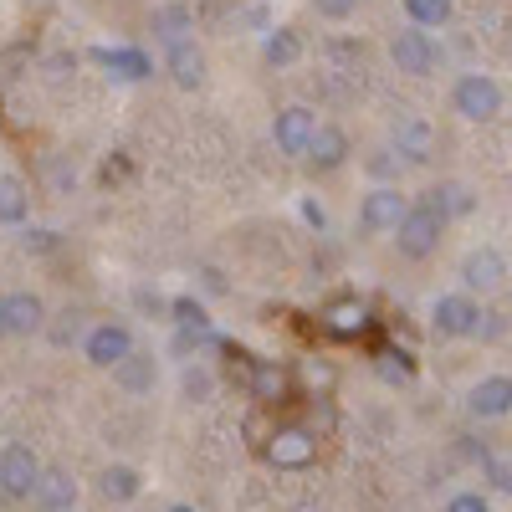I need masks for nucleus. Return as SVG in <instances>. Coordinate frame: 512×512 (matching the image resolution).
I'll use <instances>...</instances> for the list:
<instances>
[{"instance_id": "nucleus-6", "label": "nucleus", "mask_w": 512, "mask_h": 512, "mask_svg": "<svg viewBox=\"0 0 512 512\" xmlns=\"http://www.w3.org/2000/svg\"><path fill=\"white\" fill-rule=\"evenodd\" d=\"M482 303L472 292H441L431 303V333L436 338H477L482 333Z\"/></svg>"}, {"instance_id": "nucleus-24", "label": "nucleus", "mask_w": 512, "mask_h": 512, "mask_svg": "<svg viewBox=\"0 0 512 512\" xmlns=\"http://www.w3.org/2000/svg\"><path fill=\"white\" fill-rule=\"evenodd\" d=\"M420 200H431L446 221H456V216H472V205H477L466 185H436V190H425Z\"/></svg>"}, {"instance_id": "nucleus-10", "label": "nucleus", "mask_w": 512, "mask_h": 512, "mask_svg": "<svg viewBox=\"0 0 512 512\" xmlns=\"http://www.w3.org/2000/svg\"><path fill=\"white\" fill-rule=\"evenodd\" d=\"M313 134H318V113L303 108V103H292V108H282V113L272 118V144H277L282 154H292V159H308Z\"/></svg>"}, {"instance_id": "nucleus-35", "label": "nucleus", "mask_w": 512, "mask_h": 512, "mask_svg": "<svg viewBox=\"0 0 512 512\" xmlns=\"http://www.w3.org/2000/svg\"><path fill=\"white\" fill-rule=\"evenodd\" d=\"M21 241H26V251H52V246H57V236H52V231H26Z\"/></svg>"}, {"instance_id": "nucleus-1", "label": "nucleus", "mask_w": 512, "mask_h": 512, "mask_svg": "<svg viewBox=\"0 0 512 512\" xmlns=\"http://www.w3.org/2000/svg\"><path fill=\"white\" fill-rule=\"evenodd\" d=\"M446 216L431 205V200H415L410 210H405V221H400V231H395V251L405 256V262H425L436 246H441V236H446Z\"/></svg>"}, {"instance_id": "nucleus-3", "label": "nucleus", "mask_w": 512, "mask_h": 512, "mask_svg": "<svg viewBox=\"0 0 512 512\" xmlns=\"http://www.w3.org/2000/svg\"><path fill=\"white\" fill-rule=\"evenodd\" d=\"M41 477H47V466H41V456L26 441H6V446H0V497L31 502Z\"/></svg>"}, {"instance_id": "nucleus-8", "label": "nucleus", "mask_w": 512, "mask_h": 512, "mask_svg": "<svg viewBox=\"0 0 512 512\" xmlns=\"http://www.w3.org/2000/svg\"><path fill=\"white\" fill-rule=\"evenodd\" d=\"M390 62L405 72V77H431L436 62H441V47L431 41V31H420V26H405L390 36Z\"/></svg>"}, {"instance_id": "nucleus-28", "label": "nucleus", "mask_w": 512, "mask_h": 512, "mask_svg": "<svg viewBox=\"0 0 512 512\" xmlns=\"http://www.w3.org/2000/svg\"><path fill=\"white\" fill-rule=\"evenodd\" d=\"M98 62H108L118 77H128V82H139V77H149V57L144 52H128V47H118V52H93Z\"/></svg>"}, {"instance_id": "nucleus-20", "label": "nucleus", "mask_w": 512, "mask_h": 512, "mask_svg": "<svg viewBox=\"0 0 512 512\" xmlns=\"http://www.w3.org/2000/svg\"><path fill=\"white\" fill-rule=\"evenodd\" d=\"M154 379H159V359L144 354V349H134V354H128V359L113 369V384H118L123 395H149Z\"/></svg>"}, {"instance_id": "nucleus-14", "label": "nucleus", "mask_w": 512, "mask_h": 512, "mask_svg": "<svg viewBox=\"0 0 512 512\" xmlns=\"http://www.w3.org/2000/svg\"><path fill=\"white\" fill-rule=\"evenodd\" d=\"M318 328L328 333V338H364L369 333V303L364 297H333V303L318 313Z\"/></svg>"}, {"instance_id": "nucleus-7", "label": "nucleus", "mask_w": 512, "mask_h": 512, "mask_svg": "<svg viewBox=\"0 0 512 512\" xmlns=\"http://www.w3.org/2000/svg\"><path fill=\"white\" fill-rule=\"evenodd\" d=\"M134 349H139L134 344V328L118 323V318H103V323H93L88 333H82V359H88L93 369H118Z\"/></svg>"}, {"instance_id": "nucleus-11", "label": "nucleus", "mask_w": 512, "mask_h": 512, "mask_svg": "<svg viewBox=\"0 0 512 512\" xmlns=\"http://www.w3.org/2000/svg\"><path fill=\"white\" fill-rule=\"evenodd\" d=\"M390 149H395L405 164H431V154H436V128L425 123L420 113H400V118L390 123Z\"/></svg>"}, {"instance_id": "nucleus-25", "label": "nucleus", "mask_w": 512, "mask_h": 512, "mask_svg": "<svg viewBox=\"0 0 512 512\" xmlns=\"http://www.w3.org/2000/svg\"><path fill=\"white\" fill-rule=\"evenodd\" d=\"M451 11H456V0H405V16L420 31H441L451 21Z\"/></svg>"}, {"instance_id": "nucleus-34", "label": "nucleus", "mask_w": 512, "mask_h": 512, "mask_svg": "<svg viewBox=\"0 0 512 512\" xmlns=\"http://www.w3.org/2000/svg\"><path fill=\"white\" fill-rule=\"evenodd\" d=\"M303 221H308L313 231H323V226H328V210H323L318 200H303Z\"/></svg>"}, {"instance_id": "nucleus-27", "label": "nucleus", "mask_w": 512, "mask_h": 512, "mask_svg": "<svg viewBox=\"0 0 512 512\" xmlns=\"http://www.w3.org/2000/svg\"><path fill=\"white\" fill-rule=\"evenodd\" d=\"M364 169L374 175V185H400V175H405V159L384 144V149H374L369 159H364Z\"/></svg>"}, {"instance_id": "nucleus-5", "label": "nucleus", "mask_w": 512, "mask_h": 512, "mask_svg": "<svg viewBox=\"0 0 512 512\" xmlns=\"http://www.w3.org/2000/svg\"><path fill=\"white\" fill-rule=\"evenodd\" d=\"M262 456H267V466H277V472H308V466L318 461V431H308V425H277V431L262 441Z\"/></svg>"}, {"instance_id": "nucleus-15", "label": "nucleus", "mask_w": 512, "mask_h": 512, "mask_svg": "<svg viewBox=\"0 0 512 512\" xmlns=\"http://www.w3.org/2000/svg\"><path fill=\"white\" fill-rule=\"evenodd\" d=\"M0 313H6V333L11 338H31L47 328V303L36 292H6L0 297Z\"/></svg>"}, {"instance_id": "nucleus-17", "label": "nucleus", "mask_w": 512, "mask_h": 512, "mask_svg": "<svg viewBox=\"0 0 512 512\" xmlns=\"http://www.w3.org/2000/svg\"><path fill=\"white\" fill-rule=\"evenodd\" d=\"M246 384H251V400H256V405H282V400L292 395V374H287V364H277V359H256Z\"/></svg>"}, {"instance_id": "nucleus-4", "label": "nucleus", "mask_w": 512, "mask_h": 512, "mask_svg": "<svg viewBox=\"0 0 512 512\" xmlns=\"http://www.w3.org/2000/svg\"><path fill=\"white\" fill-rule=\"evenodd\" d=\"M451 113H461L466 123H492L502 113V82L487 72H461L451 82Z\"/></svg>"}, {"instance_id": "nucleus-22", "label": "nucleus", "mask_w": 512, "mask_h": 512, "mask_svg": "<svg viewBox=\"0 0 512 512\" xmlns=\"http://www.w3.org/2000/svg\"><path fill=\"white\" fill-rule=\"evenodd\" d=\"M297 57H303V36H297L292 26H272V31L262 36V62H267V67L282 72V67H292Z\"/></svg>"}, {"instance_id": "nucleus-26", "label": "nucleus", "mask_w": 512, "mask_h": 512, "mask_svg": "<svg viewBox=\"0 0 512 512\" xmlns=\"http://www.w3.org/2000/svg\"><path fill=\"white\" fill-rule=\"evenodd\" d=\"M180 395H185L190 405H205L210 395H216V374H210L200 359H195V364H185V369H180Z\"/></svg>"}, {"instance_id": "nucleus-21", "label": "nucleus", "mask_w": 512, "mask_h": 512, "mask_svg": "<svg viewBox=\"0 0 512 512\" xmlns=\"http://www.w3.org/2000/svg\"><path fill=\"white\" fill-rule=\"evenodd\" d=\"M195 36V16L190 6L180 0H169V6H154V41L159 47H175V41H190Z\"/></svg>"}, {"instance_id": "nucleus-32", "label": "nucleus", "mask_w": 512, "mask_h": 512, "mask_svg": "<svg viewBox=\"0 0 512 512\" xmlns=\"http://www.w3.org/2000/svg\"><path fill=\"white\" fill-rule=\"evenodd\" d=\"M446 512H492V502H487V492H477V487H461V492L446 497Z\"/></svg>"}, {"instance_id": "nucleus-18", "label": "nucleus", "mask_w": 512, "mask_h": 512, "mask_svg": "<svg viewBox=\"0 0 512 512\" xmlns=\"http://www.w3.org/2000/svg\"><path fill=\"white\" fill-rule=\"evenodd\" d=\"M77 497H82V492H77V477L62 472V466H47V477H41L31 507H36V512H72Z\"/></svg>"}, {"instance_id": "nucleus-9", "label": "nucleus", "mask_w": 512, "mask_h": 512, "mask_svg": "<svg viewBox=\"0 0 512 512\" xmlns=\"http://www.w3.org/2000/svg\"><path fill=\"white\" fill-rule=\"evenodd\" d=\"M456 277H461V292L487 297V292H497V287L507 282V256H502L497 246H472V251L461 256Z\"/></svg>"}, {"instance_id": "nucleus-30", "label": "nucleus", "mask_w": 512, "mask_h": 512, "mask_svg": "<svg viewBox=\"0 0 512 512\" xmlns=\"http://www.w3.org/2000/svg\"><path fill=\"white\" fill-rule=\"evenodd\" d=\"M374 374H379L384 384H410V374H415V369H410V359H405V354L379 349V354H374Z\"/></svg>"}, {"instance_id": "nucleus-29", "label": "nucleus", "mask_w": 512, "mask_h": 512, "mask_svg": "<svg viewBox=\"0 0 512 512\" xmlns=\"http://www.w3.org/2000/svg\"><path fill=\"white\" fill-rule=\"evenodd\" d=\"M169 318H175L180 333H210V318H205V308L195 303V297H175V303H169Z\"/></svg>"}, {"instance_id": "nucleus-36", "label": "nucleus", "mask_w": 512, "mask_h": 512, "mask_svg": "<svg viewBox=\"0 0 512 512\" xmlns=\"http://www.w3.org/2000/svg\"><path fill=\"white\" fill-rule=\"evenodd\" d=\"M164 512H200V507H190V502H175V507H164Z\"/></svg>"}, {"instance_id": "nucleus-37", "label": "nucleus", "mask_w": 512, "mask_h": 512, "mask_svg": "<svg viewBox=\"0 0 512 512\" xmlns=\"http://www.w3.org/2000/svg\"><path fill=\"white\" fill-rule=\"evenodd\" d=\"M0 338H6V313H0Z\"/></svg>"}, {"instance_id": "nucleus-12", "label": "nucleus", "mask_w": 512, "mask_h": 512, "mask_svg": "<svg viewBox=\"0 0 512 512\" xmlns=\"http://www.w3.org/2000/svg\"><path fill=\"white\" fill-rule=\"evenodd\" d=\"M466 415L472 420H507L512 415V374H482L466 390Z\"/></svg>"}, {"instance_id": "nucleus-31", "label": "nucleus", "mask_w": 512, "mask_h": 512, "mask_svg": "<svg viewBox=\"0 0 512 512\" xmlns=\"http://www.w3.org/2000/svg\"><path fill=\"white\" fill-rule=\"evenodd\" d=\"M482 477H487L497 492H507V497H512V461H507V456H492V451H487V461H482Z\"/></svg>"}, {"instance_id": "nucleus-2", "label": "nucleus", "mask_w": 512, "mask_h": 512, "mask_svg": "<svg viewBox=\"0 0 512 512\" xmlns=\"http://www.w3.org/2000/svg\"><path fill=\"white\" fill-rule=\"evenodd\" d=\"M410 205H415V200H410L400 185H369L364 200H359L354 226H359V236H395Z\"/></svg>"}, {"instance_id": "nucleus-33", "label": "nucleus", "mask_w": 512, "mask_h": 512, "mask_svg": "<svg viewBox=\"0 0 512 512\" xmlns=\"http://www.w3.org/2000/svg\"><path fill=\"white\" fill-rule=\"evenodd\" d=\"M313 11H318L323 21H349V16L359 11V0H313Z\"/></svg>"}, {"instance_id": "nucleus-19", "label": "nucleus", "mask_w": 512, "mask_h": 512, "mask_svg": "<svg viewBox=\"0 0 512 512\" xmlns=\"http://www.w3.org/2000/svg\"><path fill=\"white\" fill-rule=\"evenodd\" d=\"M144 492V477H139V466H128V461H113L98 472V497L113 502V507H128V502H139Z\"/></svg>"}, {"instance_id": "nucleus-23", "label": "nucleus", "mask_w": 512, "mask_h": 512, "mask_svg": "<svg viewBox=\"0 0 512 512\" xmlns=\"http://www.w3.org/2000/svg\"><path fill=\"white\" fill-rule=\"evenodd\" d=\"M31 210V195L21 185V175H0V226H21Z\"/></svg>"}, {"instance_id": "nucleus-16", "label": "nucleus", "mask_w": 512, "mask_h": 512, "mask_svg": "<svg viewBox=\"0 0 512 512\" xmlns=\"http://www.w3.org/2000/svg\"><path fill=\"white\" fill-rule=\"evenodd\" d=\"M164 72L175 77V88L195 93L200 82H205V52H200V41H175V47H164Z\"/></svg>"}, {"instance_id": "nucleus-13", "label": "nucleus", "mask_w": 512, "mask_h": 512, "mask_svg": "<svg viewBox=\"0 0 512 512\" xmlns=\"http://www.w3.org/2000/svg\"><path fill=\"white\" fill-rule=\"evenodd\" d=\"M349 154H354V144H349V134L338 123H318V134H313V144H308V169L313 175H338V169L349 164Z\"/></svg>"}]
</instances>
